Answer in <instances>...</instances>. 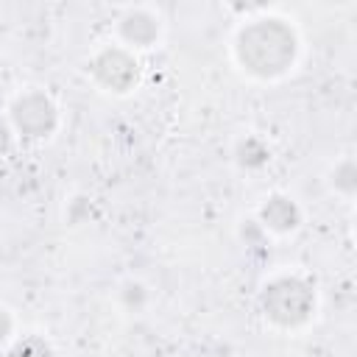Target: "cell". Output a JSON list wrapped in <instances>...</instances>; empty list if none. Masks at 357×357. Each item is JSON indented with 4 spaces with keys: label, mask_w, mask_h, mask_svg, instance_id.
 Returning a JSON list of instances; mask_svg holds the SVG:
<instances>
[{
    "label": "cell",
    "mask_w": 357,
    "mask_h": 357,
    "mask_svg": "<svg viewBox=\"0 0 357 357\" xmlns=\"http://www.w3.org/2000/svg\"><path fill=\"white\" fill-rule=\"evenodd\" d=\"M293 56L296 36L282 20H257L237 36V59L254 75H279L293 64Z\"/></svg>",
    "instance_id": "obj_1"
},
{
    "label": "cell",
    "mask_w": 357,
    "mask_h": 357,
    "mask_svg": "<svg viewBox=\"0 0 357 357\" xmlns=\"http://www.w3.org/2000/svg\"><path fill=\"white\" fill-rule=\"evenodd\" d=\"M312 307H315V296H312V287L304 279L282 276V279L271 282L262 290V310L279 326L304 324L310 318Z\"/></svg>",
    "instance_id": "obj_2"
},
{
    "label": "cell",
    "mask_w": 357,
    "mask_h": 357,
    "mask_svg": "<svg viewBox=\"0 0 357 357\" xmlns=\"http://www.w3.org/2000/svg\"><path fill=\"white\" fill-rule=\"evenodd\" d=\"M11 117H14V126L25 134V137H45L53 131L56 126V109L53 103L39 95V92H31V95H22L14 106H11Z\"/></svg>",
    "instance_id": "obj_3"
},
{
    "label": "cell",
    "mask_w": 357,
    "mask_h": 357,
    "mask_svg": "<svg viewBox=\"0 0 357 357\" xmlns=\"http://www.w3.org/2000/svg\"><path fill=\"white\" fill-rule=\"evenodd\" d=\"M92 73L95 78L106 86V89H114V92H126L137 84V61L126 53V50H117V47H109L103 50L95 61H92Z\"/></svg>",
    "instance_id": "obj_4"
},
{
    "label": "cell",
    "mask_w": 357,
    "mask_h": 357,
    "mask_svg": "<svg viewBox=\"0 0 357 357\" xmlns=\"http://www.w3.org/2000/svg\"><path fill=\"white\" fill-rule=\"evenodd\" d=\"M259 215H262V223L271 226V229H276V231H290V229L298 223V209H296V204L287 201V198H282V195L268 198V204L262 206Z\"/></svg>",
    "instance_id": "obj_5"
},
{
    "label": "cell",
    "mask_w": 357,
    "mask_h": 357,
    "mask_svg": "<svg viewBox=\"0 0 357 357\" xmlns=\"http://www.w3.org/2000/svg\"><path fill=\"white\" fill-rule=\"evenodd\" d=\"M120 33H123L128 42H134V45H151V42L156 39V33H159V25H156V20H153L151 14H145V11H131V14H126L123 22H120Z\"/></svg>",
    "instance_id": "obj_6"
},
{
    "label": "cell",
    "mask_w": 357,
    "mask_h": 357,
    "mask_svg": "<svg viewBox=\"0 0 357 357\" xmlns=\"http://www.w3.org/2000/svg\"><path fill=\"white\" fill-rule=\"evenodd\" d=\"M351 173H354V167H351V165H343V167L337 170V176H335V184L343 187V190H354V181L349 178Z\"/></svg>",
    "instance_id": "obj_7"
},
{
    "label": "cell",
    "mask_w": 357,
    "mask_h": 357,
    "mask_svg": "<svg viewBox=\"0 0 357 357\" xmlns=\"http://www.w3.org/2000/svg\"><path fill=\"white\" fill-rule=\"evenodd\" d=\"M8 145H11V134H8V126L0 120V153H3Z\"/></svg>",
    "instance_id": "obj_8"
},
{
    "label": "cell",
    "mask_w": 357,
    "mask_h": 357,
    "mask_svg": "<svg viewBox=\"0 0 357 357\" xmlns=\"http://www.w3.org/2000/svg\"><path fill=\"white\" fill-rule=\"evenodd\" d=\"M8 332H11V318H8V312L0 310V340H3Z\"/></svg>",
    "instance_id": "obj_9"
}]
</instances>
